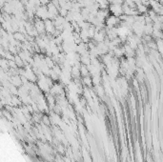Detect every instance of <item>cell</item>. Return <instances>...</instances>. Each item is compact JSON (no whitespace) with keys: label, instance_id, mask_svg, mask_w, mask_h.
Segmentation results:
<instances>
[{"label":"cell","instance_id":"cell-1","mask_svg":"<svg viewBox=\"0 0 163 162\" xmlns=\"http://www.w3.org/2000/svg\"><path fill=\"white\" fill-rule=\"evenodd\" d=\"M120 22H121L120 19H119L117 16H115V15H109L108 17L106 18V20H105L106 27L109 29L113 28V27H116Z\"/></svg>","mask_w":163,"mask_h":162},{"label":"cell","instance_id":"cell-2","mask_svg":"<svg viewBox=\"0 0 163 162\" xmlns=\"http://www.w3.org/2000/svg\"><path fill=\"white\" fill-rule=\"evenodd\" d=\"M109 12H111L113 14V15L115 16H117L119 17L121 14H123V10H122V5H113V4H111L109 5Z\"/></svg>","mask_w":163,"mask_h":162},{"label":"cell","instance_id":"cell-3","mask_svg":"<svg viewBox=\"0 0 163 162\" xmlns=\"http://www.w3.org/2000/svg\"><path fill=\"white\" fill-rule=\"evenodd\" d=\"M34 27L35 29L36 30V32H38V34H44L45 32V25H44V21L39 19V18H36L35 23H34Z\"/></svg>","mask_w":163,"mask_h":162},{"label":"cell","instance_id":"cell-4","mask_svg":"<svg viewBox=\"0 0 163 162\" xmlns=\"http://www.w3.org/2000/svg\"><path fill=\"white\" fill-rule=\"evenodd\" d=\"M14 38L17 42H25L26 41V34H22L20 32H16L14 34Z\"/></svg>","mask_w":163,"mask_h":162},{"label":"cell","instance_id":"cell-5","mask_svg":"<svg viewBox=\"0 0 163 162\" xmlns=\"http://www.w3.org/2000/svg\"><path fill=\"white\" fill-rule=\"evenodd\" d=\"M38 1L40 2V5H42V6H47L50 3V0H38Z\"/></svg>","mask_w":163,"mask_h":162},{"label":"cell","instance_id":"cell-6","mask_svg":"<svg viewBox=\"0 0 163 162\" xmlns=\"http://www.w3.org/2000/svg\"><path fill=\"white\" fill-rule=\"evenodd\" d=\"M84 82L86 83V84H88V85H90L92 82H91V79L90 78H87V77H85L84 78Z\"/></svg>","mask_w":163,"mask_h":162}]
</instances>
